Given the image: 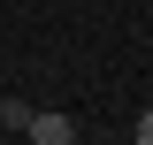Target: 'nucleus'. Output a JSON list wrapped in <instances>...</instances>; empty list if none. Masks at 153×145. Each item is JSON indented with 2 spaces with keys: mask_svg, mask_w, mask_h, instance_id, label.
<instances>
[{
  "mask_svg": "<svg viewBox=\"0 0 153 145\" xmlns=\"http://www.w3.org/2000/svg\"><path fill=\"white\" fill-rule=\"evenodd\" d=\"M23 138H31V145H76V122H69V115H54V107H31Z\"/></svg>",
  "mask_w": 153,
  "mask_h": 145,
  "instance_id": "1",
  "label": "nucleus"
},
{
  "mask_svg": "<svg viewBox=\"0 0 153 145\" xmlns=\"http://www.w3.org/2000/svg\"><path fill=\"white\" fill-rule=\"evenodd\" d=\"M138 145H153V115H138Z\"/></svg>",
  "mask_w": 153,
  "mask_h": 145,
  "instance_id": "2",
  "label": "nucleus"
}]
</instances>
